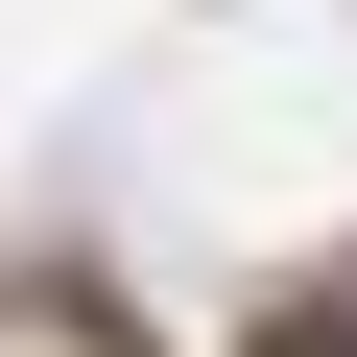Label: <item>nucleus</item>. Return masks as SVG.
<instances>
[{
  "mask_svg": "<svg viewBox=\"0 0 357 357\" xmlns=\"http://www.w3.org/2000/svg\"><path fill=\"white\" fill-rule=\"evenodd\" d=\"M333 357H357V333H333Z\"/></svg>",
  "mask_w": 357,
  "mask_h": 357,
  "instance_id": "f257e3e1",
  "label": "nucleus"
}]
</instances>
